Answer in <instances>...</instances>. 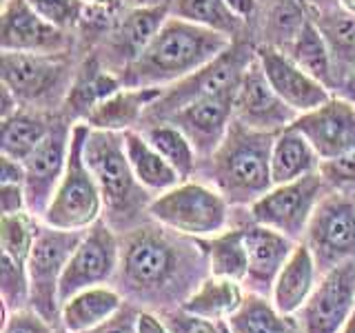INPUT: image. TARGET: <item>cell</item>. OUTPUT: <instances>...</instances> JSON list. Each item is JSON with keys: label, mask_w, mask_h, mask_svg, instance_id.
<instances>
[{"label": "cell", "mask_w": 355, "mask_h": 333, "mask_svg": "<svg viewBox=\"0 0 355 333\" xmlns=\"http://www.w3.org/2000/svg\"><path fill=\"white\" fill-rule=\"evenodd\" d=\"M120 244L116 289L131 305L180 309L211 273L205 240L180 236L162 225L129 229Z\"/></svg>", "instance_id": "cell-1"}, {"label": "cell", "mask_w": 355, "mask_h": 333, "mask_svg": "<svg viewBox=\"0 0 355 333\" xmlns=\"http://www.w3.org/2000/svg\"><path fill=\"white\" fill-rule=\"evenodd\" d=\"M231 44L233 40L222 33L169 16L149 47L120 74L122 85L166 89L205 69Z\"/></svg>", "instance_id": "cell-2"}, {"label": "cell", "mask_w": 355, "mask_h": 333, "mask_svg": "<svg viewBox=\"0 0 355 333\" xmlns=\"http://www.w3.org/2000/svg\"><path fill=\"white\" fill-rule=\"evenodd\" d=\"M275 133H260L233 120L220 147L209 155V185L229 200V205L251 207L273 187L271 147Z\"/></svg>", "instance_id": "cell-3"}, {"label": "cell", "mask_w": 355, "mask_h": 333, "mask_svg": "<svg viewBox=\"0 0 355 333\" xmlns=\"http://www.w3.org/2000/svg\"><path fill=\"white\" fill-rule=\"evenodd\" d=\"M85 160L96 178L100 194H103L105 220L116 231H129L142 211L149 214V203L153 196L133 176L122 133L89 127L85 140Z\"/></svg>", "instance_id": "cell-4"}, {"label": "cell", "mask_w": 355, "mask_h": 333, "mask_svg": "<svg viewBox=\"0 0 355 333\" xmlns=\"http://www.w3.org/2000/svg\"><path fill=\"white\" fill-rule=\"evenodd\" d=\"M89 125L85 120L73 122L69 158H67L64 173L55 187L53 198L44 211L42 222L64 231H87L98 220H103L105 203L98 182L85 160V140Z\"/></svg>", "instance_id": "cell-5"}, {"label": "cell", "mask_w": 355, "mask_h": 333, "mask_svg": "<svg viewBox=\"0 0 355 333\" xmlns=\"http://www.w3.org/2000/svg\"><path fill=\"white\" fill-rule=\"evenodd\" d=\"M229 200L214 185L182 180L151 198L149 218L180 236L209 240L229 229Z\"/></svg>", "instance_id": "cell-6"}, {"label": "cell", "mask_w": 355, "mask_h": 333, "mask_svg": "<svg viewBox=\"0 0 355 333\" xmlns=\"http://www.w3.org/2000/svg\"><path fill=\"white\" fill-rule=\"evenodd\" d=\"M85 231H64L40 225L27 260L29 271V309L40 314L51 325L60 322V280Z\"/></svg>", "instance_id": "cell-7"}, {"label": "cell", "mask_w": 355, "mask_h": 333, "mask_svg": "<svg viewBox=\"0 0 355 333\" xmlns=\"http://www.w3.org/2000/svg\"><path fill=\"white\" fill-rule=\"evenodd\" d=\"M320 273L355 258V198L353 194L329 191L315 207L304 240Z\"/></svg>", "instance_id": "cell-8"}, {"label": "cell", "mask_w": 355, "mask_h": 333, "mask_svg": "<svg viewBox=\"0 0 355 333\" xmlns=\"http://www.w3.org/2000/svg\"><path fill=\"white\" fill-rule=\"evenodd\" d=\"M327 189L329 187L320 171L300 178L295 182L273 185L249 207L251 220L280 231L295 242H302L311 216L324 198Z\"/></svg>", "instance_id": "cell-9"}, {"label": "cell", "mask_w": 355, "mask_h": 333, "mask_svg": "<svg viewBox=\"0 0 355 333\" xmlns=\"http://www.w3.org/2000/svg\"><path fill=\"white\" fill-rule=\"evenodd\" d=\"M120 238L107 220H98L94 227H89L64 266L60 280V307L85 289L114 282L120 269Z\"/></svg>", "instance_id": "cell-10"}, {"label": "cell", "mask_w": 355, "mask_h": 333, "mask_svg": "<svg viewBox=\"0 0 355 333\" xmlns=\"http://www.w3.org/2000/svg\"><path fill=\"white\" fill-rule=\"evenodd\" d=\"M0 76L20 103H42L58 92H69V67L62 53H0Z\"/></svg>", "instance_id": "cell-11"}, {"label": "cell", "mask_w": 355, "mask_h": 333, "mask_svg": "<svg viewBox=\"0 0 355 333\" xmlns=\"http://www.w3.org/2000/svg\"><path fill=\"white\" fill-rule=\"evenodd\" d=\"M355 311V258L320 275L315 291L300 309L302 333H340Z\"/></svg>", "instance_id": "cell-12"}, {"label": "cell", "mask_w": 355, "mask_h": 333, "mask_svg": "<svg viewBox=\"0 0 355 333\" xmlns=\"http://www.w3.org/2000/svg\"><path fill=\"white\" fill-rule=\"evenodd\" d=\"M236 92L238 89H231V92H222V94L198 96L193 100H187L184 105L173 109L171 114H166L164 118L153 122H171V125H175L193 142L198 155L209 158L222 144V140L227 138V133L233 125Z\"/></svg>", "instance_id": "cell-13"}, {"label": "cell", "mask_w": 355, "mask_h": 333, "mask_svg": "<svg viewBox=\"0 0 355 333\" xmlns=\"http://www.w3.org/2000/svg\"><path fill=\"white\" fill-rule=\"evenodd\" d=\"M233 120L260 133H280L297 120L295 111L273 92L255 56L238 85Z\"/></svg>", "instance_id": "cell-14"}, {"label": "cell", "mask_w": 355, "mask_h": 333, "mask_svg": "<svg viewBox=\"0 0 355 333\" xmlns=\"http://www.w3.org/2000/svg\"><path fill=\"white\" fill-rule=\"evenodd\" d=\"M255 60L260 62L266 80L273 92L291 107L295 114L320 107L331 98V92L324 83H320L309 71H304L286 51L273 47V44H260L255 49Z\"/></svg>", "instance_id": "cell-15"}, {"label": "cell", "mask_w": 355, "mask_h": 333, "mask_svg": "<svg viewBox=\"0 0 355 333\" xmlns=\"http://www.w3.org/2000/svg\"><path fill=\"white\" fill-rule=\"evenodd\" d=\"M71 127L73 125H53L36 151L25 160V191L29 214L42 218L47 211L55 187L64 173L67 158H69L71 144Z\"/></svg>", "instance_id": "cell-16"}, {"label": "cell", "mask_w": 355, "mask_h": 333, "mask_svg": "<svg viewBox=\"0 0 355 333\" xmlns=\"http://www.w3.org/2000/svg\"><path fill=\"white\" fill-rule=\"evenodd\" d=\"M293 127L313 144L322 160L355 149V107L342 96H331L320 107L300 114Z\"/></svg>", "instance_id": "cell-17"}, {"label": "cell", "mask_w": 355, "mask_h": 333, "mask_svg": "<svg viewBox=\"0 0 355 333\" xmlns=\"http://www.w3.org/2000/svg\"><path fill=\"white\" fill-rule=\"evenodd\" d=\"M67 31L53 27L27 0H5L0 16V49L22 53H64Z\"/></svg>", "instance_id": "cell-18"}, {"label": "cell", "mask_w": 355, "mask_h": 333, "mask_svg": "<svg viewBox=\"0 0 355 333\" xmlns=\"http://www.w3.org/2000/svg\"><path fill=\"white\" fill-rule=\"evenodd\" d=\"M242 229L249 253V269L242 284L249 293L269 298L277 273L282 271L297 242L286 238L280 231L258 225V222Z\"/></svg>", "instance_id": "cell-19"}, {"label": "cell", "mask_w": 355, "mask_h": 333, "mask_svg": "<svg viewBox=\"0 0 355 333\" xmlns=\"http://www.w3.org/2000/svg\"><path fill=\"white\" fill-rule=\"evenodd\" d=\"M320 275L322 273L315 264L313 253L304 242H297L293 253L288 255L286 264L282 266V271L275 278L269 300L282 316L295 318L300 309L306 305L311 293L315 291Z\"/></svg>", "instance_id": "cell-20"}, {"label": "cell", "mask_w": 355, "mask_h": 333, "mask_svg": "<svg viewBox=\"0 0 355 333\" xmlns=\"http://www.w3.org/2000/svg\"><path fill=\"white\" fill-rule=\"evenodd\" d=\"M171 16V5L164 7H144V9H129L120 18L114 33L109 40V58L120 74L138 58V56L149 47L155 33Z\"/></svg>", "instance_id": "cell-21"}, {"label": "cell", "mask_w": 355, "mask_h": 333, "mask_svg": "<svg viewBox=\"0 0 355 333\" xmlns=\"http://www.w3.org/2000/svg\"><path fill=\"white\" fill-rule=\"evenodd\" d=\"M160 87H120L116 94L105 98L85 116V122L92 129L125 133L136 129L144 120L149 107L162 96Z\"/></svg>", "instance_id": "cell-22"}, {"label": "cell", "mask_w": 355, "mask_h": 333, "mask_svg": "<svg viewBox=\"0 0 355 333\" xmlns=\"http://www.w3.org/2000/svg\"><path fill=\"white\" fill-rule=\"evenodd\" d=\"M127 305L116 287L103 284L92 287L71 296L60 307V327L64 333H87L94 331L107 320L114 318L118 311Z\"/></svg>", "instance_id": "cell-23"}, {"label": "cell", "mask_w": 355, "mask_h": 333, "mask_svg": "<svg viewBox=\"0 0 355 333\" xmlns=\"http://www.w3.org/2000/svg\"><path fill=\"white\" fill-rule=\"evenodd\" d=\"M322 158L293 125L275 133L271 147V180L273 185L295 182L300 178L318 173Z\"/></svg>", "instance_id": "cell-24"}, {"label": "cell", "mask_w": 355, "mask_h": 333, "mask_svg": "<svg viewBox=\"0 0 355 333\" xmlns=\"http://www.w3.org/2000/svg\"><path fill=\"white\" fill-rule=\"evenodd\" d=\"M125 136V151L131 164V171L136 180L147 189L151 196H160L169 191L171 187L180 185L182 178L166 162L160 151L144 138V133L138 129H131L122 133Z\"/></svg>", "instance_id": "cell-25"}, {"label": "cell", "mask_w": 355, "mask_h": 333, "mask_svg": "<svg viewBox=\"0 0 355 333\" xmlns=\"http://www.w3.org/2000/svg\"><path fill=\"white\" fill-rule=\"evenodd\" d=\"M244 298H247V289L242 282L209 273L180 309L205 320L227 322L242 307Z\"/></svg>", "instance_id": "cell-26"}, {"label": "cell", "mask_w": 355, "mask_h": 333, "mask_svg": "<svg viewBox=\"0 0 355 333\" xmlns=\"http://www.w3.org/2000/svg\"><path fill=\"white\" fill-rule=\"evenodd\" d=\"M122 85V78L116 71L105 69L98 60H87L83 69L73 76L69 92H67V103L71 105L76 114H80V120L105 98L116 94Z\"/></svg>", "instance_id": "cell-27"}, {"label": "cell", "mask_w": 355, "mask_h": 333, "mask_svg": "<svg viewBox=\"0 0 355 333\" xmlns=\"http://www.w3.org/2000/svg\"><path fill=\"white\" fill-rule=\"evenodd\" d=\"M286 53L309 71L320 83H324L329 89L333 87V53L324 38V33L320 31L318 22L313 18H306L302 29L297 31L293 42L288 44Z\"/></svg>", "instance_id": "cell-28"}, {"label": "cell", "mask_w": 355, "mask_h": 333, "mask_svg": "<svg viewBox=\"0 0 355 333\" xmlns=\"http://www.w3.org/2000/svg\"><path fill=\"white\" fill-rule=\"evenodd\" d=\"M207 260L211 275L229 278V280L244 282L249 269V253L244 242V229H227L218 236L205 240Z\"/></svg>", "instance_id": "cell-29"}, {"label": "cell", "mask_w": 355, "mask_h": 333, "mask_svg": "<svg viewBox=\"0 0 355 333\" xmlns=\"http://www.w3.org/2000/svg\"><path fill=\"white\" fill-rule=\"evenodd\" d=\"M142 133L160 151L162 158L178 171L182 180H191V176L198 169L200 155L193 147V142L180 129L171 125V122H151L149 127L142 129Z\"/></svg>", "instance_id": "cell-30"}, {"label": "cell", "mask_w": 355, "mask_h": 333, "mask_svg": "<svg viewBox=\"0 0 355 333\" xmlns=\"http://www.w3.org/2000/svg\"><path fill=\"white\" fill-rule=\"evenodd\" d=\"M227 325L231 333H282L297 322L282 316L269 298L247 291L242 307L227 320Z\"/></svg>", "instance_id": "cell-31"}, {"label": "cell", "mask_w": 355, "mask_h": 333, "mask_svg": "<svg viewBox=\"0 0 355 333\" xmlns=\"http://www.w3.org/2000/svg\"><path fill=\"white\" fill-rule=\"evenodd\" d=\"M171 16L184 18L193 25L236 38L244 22L225 5V0H173Z\"/></svg>", "instance_id": "cell-32"}, {"label": "cell", "mask_w": 355, "mask_h": 333, "mask_svg": "<svg viewBox=\"0 0 355 333\" xmlns=\"http://www.w3.org/2000/svg\"><path fill=\"white\" fill-rule=\"evenodd\" d=\"M53 125H47L42 118L18 111L11 118L3 120V138H0V153L25 162L36 151L38 144L47 138Z\"/></svg>", "instance_id": "cell-33"}, {"label": "cell", "mask_w": 355, "mask_h": 333, "mask_svg": "<svg viewBox=\"0 0 355 333\" xmlns=\"http://www.w3.org/2000/svg\"><path fill=\"white\" fill-rule=\"evenodd\" d=\"M38 218L31 216L29 211L3 216V220H0V253L27 264L33 242L38 238Z\"/></svg>", "instance_id": "cell-34"}, {"label": "cell", "mask_w": 355, "mask_h": 333, "mask_svg": "<svg viewBox=\"0 0 355 333\" xmlns=\"http://www.w3.org/2000/svg\"><path fill=\"white\" fill-rule=\"evenodd\" d=\"M0 298L5 314L29 307V271L25 262L0 255Z\"/></svg>", "instance_id": "cell-35"}, {"label": "cell", "mask_w": 355, "mask_h": 333, "mask_svg": "<svg viewBox=\"0 0 355 333\" xmlns=\"http://www.w3.org/2000/svg\"><path fill=\"white\" fill-rule=\"evenodd\" d=\"M318 22L320 31L331 47L333 58L355 65V16L344 11L342 16H322Z\"/></svg>", "instance_id": "cell-36"}, {"label": "cell", "mask_w": 355, "mask_h": 333, "mask_svg": "<svg viewBox=\"0 0 355 333\" xmlns=\"http://www.w3.org/2000/svg\"><path fill=\"white\" fill-rule=\"evenodd\" d=\"M306 18L309 16L304 14V9L295 0H282V3H277L269 14V33L273 36V40L266 44H273V47L286 51L288 44L297 36V31L302 29Z\"/></svg>", "instance_id": "cell-37"}, {"label": "cell", "mask_w": 355, "mask_h": 333, "mask_svg": "<svg viewBox=\"0 0 355 333\" xmlns=\"http://www.w3.org/2000/svg\"><path fill=\"white\" fill-rule=\"evenodd\" d=\"M31 9L53 27L71 31L83 20L85 0H27Z\"/></svg>", "instance_id": "cell-38"}, {"label": "cell", "mask_w": 355, "mask_h": 333, "mask_svg": "<svg viewBox=\"0 0 355 333\" xmlns=\"http://www.w3.org/2000/svg\"><path fill=\"white\" fill-rule=\"evenodd\" d=\"M320 173L324 178V182L331 191L353 194L355 191V149L338 155V158L322 160Z\"/></svg>", "instance_id": "cell-39"}, {"label": "cell", "mask_w": 355, "mask_h": 333, "mask_svg": "<svg viewBox=\"0 0 355 333\" xmlns=\"http://www.w3.org/2000/svg\"><path fill=\"white\" fill-rule=\"evenodd\" d=\"M166 325H169L171 333H231L227 322H216V320H205L187 314L182 309H173L164 314Z\"/></svg>", "instance_id": "cell-40"}, {"label": "cell", "mask_w": 355, "mask_h": 333, "mask_svg": "<svg viewBox=\"0 0 355 333\" xmlns=\"http://www.w3.org/2000/svg\"><path fill=\"white\" fill-rule=\"evenodd\" d=\"M3 333H55V331L49 320H44L40 314L27 307L5 314Z\"/></svg>", "instance_id": "cell-41"}, {"label": "cell", "mask_w": 355, "mask_h": 333, "mask_svg": "<svg viewBox=\"0 0 355 333\" xmlns=\"http://www.w3.org/2000/svg\"><path fill=\"white\" fill-rule=\"evenodd\" d=\"M136 318H138V309H136V305L127 302L114 318L107 320L105 325H100L98 329L87 331V333H138Z\"/></svg>", "instance_id": "cell-42"}, {"label": "cell", "mask_w": 355, "mask_h": 333, "mask_svg": "<svg viewBox=\"0 0 355 333\" xmlns=\"http://www.w3.org/2000/svg\"><path fill=\"white\" fill-rule=\"evenodd\" d=\"M0 211H3V216L29 211L25 185H0Z\"/></svg>", "instance_id": "cell-43"}, {"label": "cell", "mask_w": 355, "mask_h": 333, "mask_svg": "<svg viewBox=\"0 0 355 333\" xmlns=\"http://www.w3.org/2000/svg\"><path fill=\"white\" fill-rule=\"evenodd\" d=\"M25 162L0 153V185H25Z\"/></svg>", "instance_id": "cell-44"}, {"label": "cell", "mask_w": 355, "mask_h": 333, "mask_svg": "<svg viewBox=\"0 0 355 333\" xmlns=\"http://www.w3.org/2000/svg\"><path fill=\"white\" fill-rule=\"evenodd\" d=\"M138 333H171L164 316H158L151 309H140L136 318Z\"/></svg>", "instance_id": "cell-45"}, {"label": "cell", "mask_w": 355, "mask_h": 333, "mask_svg": "<svg viewBox=\"0 0 355 333\" xmlns=\"http://www.w3.org/2000/svg\"><path fill=\"white\" fill-rule=\"evenodd\" d=\"M20 111V98L3 83L0 85V120H7Z\"/></svg>", "instance_id": "cell-46"}, {"label": "cell", "mask_w": 355, "mask_h": 333, "mask_svg": "<svg viewBox=\"0 0 355 333\" xmlns=\"http://www.w3.org/2000/svg\"><path fill=\"white\" fill-rule=\"evenodd\" d=\"M225 5L236 14L242 22H247L258 11V0H225Z\"/></svg>", "instance_id": "cell-47"}, {"label": "cell", "mask_w": 355, "mask_h": 333, "mask_svg": "<svg viewBox=\"0 0 355 333\" xmlns=\"http://www.w3.org/2000/svg\"><path fill=\"white\" fill-rule=\"evenodd\" d=\"M122 5L129 9H144V7H164L173 5V0H122Z\"/></svg>", "instance_id": "cell-48"}, {"label": "cell", "mask_w": 355, "mask_h": 333, "mask_svg": "<svg viewBox=\"0 0 355 333\" xmlns=\"http://www.w3.org/2000/svg\"><path fill=\"white\" fill-rule=\"evenodd\" d=\"M344 100H349V103L355 107V69L347 76V80L342 83V94H340Z\"/></svg>", "instance_id": "cell-49"}, {"label": "cell", "mask_w": 355, "mask_h": 333, "mask_svg": "<svg viewBox=\"0 0 355 333\" xmlns=\"http://www.w3.org/2000/svg\"><path fill=\"white\" fill-rule=\"evenodd\" d=\"M338 3L344 11H347V14L355 16V0H338Z\"/></svg>", "instance_id": "cell-50"}, {"label": "cell", "mask_w": 355, "mask_h": 333, "mask_svg": "<svg viewBox=\"0 0 355 333\" xmlns=\"http://www.w3.org/2000/svg\"><path fill=\"white\" fill-rule=\"evenodd\" d=\"M340 333H355V311H353V316L349 318L347 325L342 327V331H340Z\"/></svg>", "instance_id": "cell-51"}, {"label": "cell", "mask_w": 355, "mask_h": 333, "mask_svg": "<svg viewBox=\"0 0 355 333\" xmlns=\"http://www.w3.org/2000/svg\"><path fill=\"white\" fill-rule=\"evenodd\" d=\"M282 333H302V331H300V327L295 325V327H291V329H288V331H282Z\"/></svg>", "instance_id": "cell-52"}]
</instances>
